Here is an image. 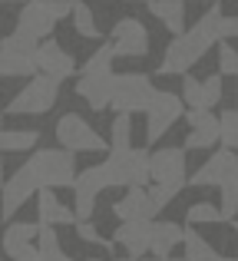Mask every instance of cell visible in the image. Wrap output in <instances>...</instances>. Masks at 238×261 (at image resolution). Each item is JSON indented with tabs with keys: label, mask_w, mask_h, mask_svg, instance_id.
<instances>
[{
	"label": "cell",
	"mask_w": 238,
	"mask_h": 261,
	"mask_svg": "<svg viewBox=\"0 0 238 261\" xmlns=\"http://www.w3.org/2000/svg\"><path fill=\"white\" fill-rule=\"evenodd\" d=\"M222 20H225V13H222L219 7H208L186 33L172 37V43L166 46L162 63H159L155 73H159V76H189V70H192L215 43L225 40L222 37Z\"/></svg>",
	"instance_id": "obj_1"
},
{
	"label": "cell",
	"mask_w": 238,
	"mask_h": 261,
	"mask_svg": "<svg viewBox=\"0 0 238 261\" xmlns=\"http://www.w3.org/2000/svg\"><path fill=\"white\" fill-rule=\"evenodd\" d=\"M33 172L40 189H63V185H76V152L70 149H40L30 152V159L23 162Z\"/></svg>",
	"instance_id": "obj_2"
},
{
	"label": "cell",
	"mask_w": 238,
	"mask_h": 261,
	"mask_svg": "<svg viewBox=\"0 0 238 261\" xmlns=\"http://www.w3.org/2000/svg\"><path fill=\"white\" fill-rule=\"evenodd\" d=\"M110 172L113 189H149L152 185V152L149 149H126V152H110L103 162Z\"/></svg>",
	"instance_id": "obj_3"
},
{
	"label": "cell",
	"mask_w": 238,
	"mask_h": 261,
	"mask_svg": "<svg viewBox=\"0 0 238 261\" xmlns=\"http://www.w3.org/2000/svg\"><path fill=\"white\" fill-rule=\"evenodd\" d=\"M37 50H40V40H33L30 33L23 30H13L0 40V76L10 80V76H37L40 66H37Z\"/></svg>",
	"instance_id": "obj_4"
},
{
	"label": "cell",
	"mask_w": 238,
	"mask_h": 261,
	"mask_svg": "<svg viewBox=\"0 0 238 261\" xmlns=\"http://www.w3.org/2000/svg\"><path fill=\"white\" fill-rule=\"evenodd\" d=\"M60 99V80L46 76V73H37L10 102H7L4 113L7 116H43L57 106Z\"/></svg>",
	"instance_id": "obj_5"
},
{
	"label": "cell",
	"mask_w": 238,
	"mask_h": 261,
	"mask_svg": "<svg viewBox=\"0 0 238 261\" xmlns=\"http://www.w3.org/2000/svg\"><path fill=\"white\" fill-rule=\"evenodd\" d=\"M155 93L152 76L149 73H119L116 76V96H113V113H146L152 106Z\"/></svg>",
	"instance_id": "obj_6"
},
{
	"label": "cell",
	"mask_w": 238,
	"mask_h": 261,
	"mask_svg": "<svg viewBox=\"0 0 238 261\" xmlns=\"http://www.w3.org/2000/svg\"><path fill=\"white\" fill-rule=\"evenodd\" d=\"M57 142L70 152H110V142L90 126L80 113H66L57 122Z\"/></svg>",
	"instance_id": "obj_7"
},
{
	"label": "cell",
	"mask_w": 238,
	"mask_h": 261,
	"mask_svg": "<svg viewBox=\"0 0 238 261\" xmlns=\"http://www.w3.org/2000/svg\"><path fill=\"white\" fill-rule=\"evenodd\" d=\"M186 113H189V109H186L182 93L159 89V93H155V99H152V106L146 109V142H159Z\"/></svg>",
	"instance_id": "obj_8"
},
{
	"label": "cell",
	"mask_w": 238,
	"mask_h": 261,
	"mask_svg": "<svg viewBox=\"0 0 238 261\" xmlns=\"http://www.w3.org/2000/svg\"><path fill=\"white\" fill-rule=\"evenodd\" d=\"M106 189H113L110 182V172L106 166H90L76 175V185H73V208H76V218L80 222H90L93 218V208H96V198L103 195Z\"/></svg>",
	"instance_id": "obj_9"
},
{
	"label": "cell",
	"mask_w": 238,
	"mask_h": 261,
	"mask_svg": "<svg viewBox=\"0 0 238 261\" xmlns=\"http://www.w3.org/2000/svg\"><path fill=\"white\" fill-rule=\"evenodd\" d=\"M110 46L116 57H126V60H139L149 53V27L136 17H122L113 23L110 30Z\"/></svg>",
	"instance_id": "obj_10"
},
{
	"label": "cell",
	"mask_w": 238,
	"mask_h": 261,
	"mask_svg": "<svg viewBox=\"0 0 238 261\" xmlns=\"http://www.w3.org/2000/svg\"><path fill=\"white\" fill-rule=\"evenodd\" d=\"M186 119H189V136H186V146L182 149H212L215 142H222V119L212 113V109H189L186 113Z\"/></svg>",
	"instance_id": "obj_11"
},
{
	"label": "cell",
	"mask_w": 238,
	"mask_h": 261,
	"mask_svg": "<svg viewBox=\"0 0 238 261\" xmlns=\"http://www.w3.org/2000/svg\"><path fill=\"white\" fill-rule=\"evenodd\" d=\"M235 169H238V152H235V149H228V146H222L219 152L208 155L205 166H199V169L192 172L189 185H195V189H208V185H219V189H222V182H225V178L232 175Z\"/></svg>",
	"instance_id": "obj_12"
},
{
	"label": "cell",
	"mask_w": 238,
	"mask_h": 261,
	"mask_svg": "<svg viewBox=\"0 0 238 261\" xmlns=\"http://www.w3.org/2000/svg\"><path fill=\"white\" fill-rule=\"evenodd\" d=\"M152 235H155V222H119V228L113 231V245H119L129 258H142L152 255Z\"/></svg>",
	"instance_id": "obj_13"
},
{
	"label": "cell",
	"mask_w": 238,
	"mask_h": 261,
	"mask_svg": "<svg viewBox=\"0 0 238 261\" xmlns=\"http://www.w3.org/2000/svg\"><path fill=\"white\" fill-rule=\"evenodd\" d=\"M186 152L189 149H175V146H162L152 149V182H182L189 185V166H186Z\"/></svg>",
	"instance_id": "obj_14"
},
{
	"label": "cell",
	"mask_w": 238,
	"mask_h": 261,
	"mask_svg": "<svg viewBox=\"0 0 238 261\" xmlns=\"http://www.w3.org/2000/svg\"><path fill=\"white\" fill-rule=\"evenodd\" d=\"M37 66H40V73L60 80V83H63V80H70L73 73H76V60H73V53L63 50V46H60L53 37L40 43V50H37Z\"/></svg>",
	"instance_id": "obj_15"
},
{
	"label": "cell",
	"mask_w": 238,
	"mask_h": 261,
	"mask_svg": "<svg viewBox=\"0 0 238 261\" xmlns=\"http://www.w3.org/2000/svg\"><path fill=\"white\" fill-rule=\"evenodd\" d=\"M76 96L93 109V113L113 109V96H116V73H106V76H80L76 80Z\"/></svg>",
	"instance_id": "obj_16"
},
{
	"label": "cell",
	"mask_w": 238,
	"mask_h": 261,
	"mask_svg": "<svg viewBox=\"0 0 238 261\" xmlns=\"http://www.w3.org/2000/svg\"><path fill=\"white\" fill-rule=\"evenodd\" d=\"M37 192H40V185H37V178H33V172L27 166H20L13 175H7L4 178V222H10L13 212H17L27 198H33Z\"/></svg>",
	"instance_id": "obj_17"
},
{
	"label": "cell",
	"mask_w": 238,
	"mask_h": 261,
	"mask_svg": "<svg viewBox=\"0 0 238 261\" xmlns=\"http://www.w3.org/2000/svg\"><path fill=\"white\" fill-rule=\"evenodd\" d=\"M53 27H57V17L46 10L43 0H30V4L20 7V13H17V30L30 33L33 40H40V43H43V40L53 37Z\"/></svg>",
	"instance_id": "obj_18"
},
{
	"label": "cell",
	"mask_w": 238,
	"mask_h": 261,
	"mask_svg": "<svg viewBox=\"0 0 238 261\" xmlns=\"http://www.w3.org/2000/svg\"><path fill=\"white\" fill-rule=\"evenodd\" d=\"M113 215L119 222H152L159 212H155L152 198H149V189H126V195L119 202H113Z\"/></svg>",
	"instance_id": "obj_19"
},
{
	"label": "cell",
	"mask_w": 238,
	"mask_h": 261,
	"mask_svg": "<svg viewBox=\"0 0 238 261\" xmlns=\"http://www.w3.org/2000/svg\"><path fill=\"white\" fill-rule=\"evenodd\" d=\"M37 215H40V225H76V208L63 205L57 198L53 189H40L37 192Z\"/></svg>",
	"instance_id": "obj_20"
},
{
	"label": "cell",
	"mask_w": 238,
	"mask_h": 261,
	"mask_svg": "<svg viewBox=\"0 0 238 261\" xmlns=\"http://www.w3.org/2000/svg\"><path fill=\"white\" fill-rule=\"evenodd\" d=\"M146 10L166 27L169 33H186V0H146Z\"/></svg>",
	"instance_id": "obj_21"
},
{
	"label": "cell",
	"mask_w": 238,
	"mask_h": 261,
	"mask_svg": "<svg viewBox=\"0 0 238 261\" xmlns=\"http://www.w3.org/2000/svg\"><path fill=\"white\" fill-rule=\"evenodd\" d=\"M37 238H40V225H33V222H7V228H4V251L10 258H17L23 248L37 245Z\"/></svg>",
	"instance_id": "obj_22"
},
{
	"label": "cell",
	"mask_w": 238,
	"mask_h": 261,
	"mask_svg": "<svg viewBox=\"0 0 238 261\" xmlns=\"http://www.w3.org/2000/svg\"><path fill=\"white\" fill-rule=\"evenodd\" d=\"M189 228H182L179 222H155V235H152V255L155 258H169L172 248L186 245Z\"/></svg>",
	"instance_id": "obj_23"
},
{
	"label": "cell",
	"mask_w": 238,
	"mask_h": 261,
	"mask_svg": "<svg viewBox=\"0 0 238 261\" xmlns=\"http://www.w3.org/2000/svg\"><path fill=\"white\" fill-rule=\"evenodd\" d=\"M182 248H186V261H238V258H228V255H222V251H215L192 225H189V235H186V245H182Z\"/></svg>",
	"instance_id": "obj_24"
},
{
	"label": "cell",
	"mask_w": 238,
	"mask_h": 261,
	"mask_svg": "<svg viewBox=\"0 0 238 261\" xmlns=\"http://www.w3.org/2000/svg\"><path fill=\"white\" fill-rule=\"evenodd\" d=\"M73 27L83 40H103V30L96 23V13L86 0H73Z\"/></svg>",
	"instance_id": "obj_25"
},
{
	"label": "cell",
	"mask_w": 238,
	"mask_h": 261,
	"mask_svg": "<svg viewBox=\"0 0 238 261\" xmlns=\"http://www.w3.org/2000/svg\"><path fill=\"white\" fill-rule=\"evenodd\" d=\"M40 142L37 129H4L0 133V149L4 152H33Z\"/></svg>",
	"instance_id": "obj_26"
},
{
	"label": "cell",
	"mask_w": 238,
	"mask_h": 261,
	"mask_svg": "<svg viewBox=\"0 0 238 261\" xmlns=\"http://www.w3.org/2000/svg\"><path fill=\"white\" fill-rule=\"evenodd\" d=\"M113 60H116V53H113L110 40H106V43H99L96 50L90 53V60L80 66V76H106V73H113Z\"/></svg>",
	"instance_id": "obj_27"
},
{
	"label": "cell",
	"mask_w": 238,
	"mask_h": 261,
	"mask_svg": "<svg viewBox=\"0 0 238 261\" xmlns=\"http://www.w3.org/2000/svg\"><path fill=\"white\" fill-rule=\"evenodd\" d=\"M110 152H126L133 149V116L129 113H119L110 126Z\"/></svg>",
	"instance_id": "obj_28"
},
{
	"label": "cell",
	"mask_w": 238,
	"mask_h": 261,
	"mask_svg": "<svg viewBox=\"0 0 238 261\" xmlns=\"http://www.w3.org/2000/svg\"><path fill=\"white\" fill-rule=\"evenodd\" d=\"M37 248H40V261H73L60 248V238H57V231H53V225H40Z\"/></svg>",
	"instance_id": "obj_29"
},
{
	"label": "cell",
	"mask_w": 238,
	"mask_h": 261,
	"mask_svg": "<svg viewBox=\"0 0 238 261\" xmlns=\"http://www.w3.org/2000/svg\"><path fill=\"white\" fill-rule=\"evenodd\" d=\"M186 222L189 225H219V222H225V215H222V205H215V202H195V205H189Z\"/></svg>",
	"instance_id": "obj_30"
},
{
	"label": "cell",
	"mask_w": 238,
	"mask_h": 261,
	"mask_svg": "<svg viewBox=\"0 0 238 261\" xmlns=\"http://www.w3.org/2000/svg\"><path fill=\"white\" fill-rule=\"evenodd\" d=\"M182 99L189 109H208V96H205V80L195 76H182Z\"/></svg>",
	"instance_id": "obj_31"
},
{
	"label": "cell",
	"mask_w": 238,
	"mask_h": 261,
	"mask_svg": "<svg viewBox=\"0 0 238 261\" xmlns=\"http://www.w3.org/2000/svg\"><path fill=\"white\" fill-rule=\"evenodd\" d=\"M222 215H225V222H235L238 215V169L222 182Z\"/></svg>",
	"instance_id": "obj_32"
},
{
	"label": "cell",
	"mask_w": 238,
	"mask_h": 261,
	"mask_svg": "<svg viewBox=\"0 0 238 261\" xmlns=\"http://www.w3.org/2000/svg\"><path fill=\"white\" fill-rule=\"evenodd\" d=\"M182 189H186L182 182H172V185H169V182H152V185H149V198H152L155 212H162L169 202H172V198H179Z\"/></svg>",
	"instance_id": "obj_33"
},
{
	"label": "cell",
	"mask_w": 238,
	"mask_h": 261,
	"mask_svg": "<svg viewBox=\"0 0 238 261\" xmlns=\"http://www.w3.org/2000/svg\"><path fill=\"white\" fill-rule=\"evenodd\" d=\"M219 119H222V146L238 149V106L235 109H225Z\"/></svg>",
	"instance_id": "obj_34"
},
{
	"label": "cell",
	"mask_w": 238,
	"mask_h": 261,
	"mask_svg": "<svg viewBox=\"0 0 238 261\" xmlns=\"http://www.w3.org/2000/svg\"><path fill=\"white\" fill-rule=\"evenodd\" d=\"M219 73L238 80V50H235L232 43H225V40L219 43Z\"/></svg>",
	"instance_id": "obj_35"
},
{
	"label": "cell",
	"mask_w": 238,
	"mask_h": 261,
	"mask_svg": "<svg viewBox=\"0 0 238 261\" xmlns=\"http://www.w3.org/2000/svg\"><path fill=\"white\" fill-rule=\"evenodd\" d=\"M73 228H76L80 242H90V245H110V242H106V238L96 231V225H93V222H76Z\"/></svg>",
	"instance_id": "obj_36"
},
{
	"label": "cell",
	"mask_w": 238,
	"mask_h": 261,
	"mask_svg": "<svg viewBox=\"0 0 238 261\" xmlns=\"http://www.w3.org/2000/svg\"><path fill=\"white\" fill-rule=\"evenodd\" d=\"M222 37H225V40H238V13L222 20Z\"/></svg>",
	"instance_id": "obj_37"
},
{
	"label": "cell",
	"mask_w": 238,
	"mask_h": 261,
	"mask_svg": "<svg viewBox=\"0 0 238 261\" xmlns=\"http://www.w3.org/2000/svg\"><path fill=\"white\" fill-rule=\"evenodd\" d=\"M13 261H40V248H37V245H30V248H23Z\"/></svg>",
	"instance_id": "obj_38"
},
{
	"label": "cell",
	"mask_w": 238,
	"mask_h": 261,
	"mask_svg": "<svg viewBox=\"0 0 238 261\" xmlns=\"http://www.w3.org/2000/svg\"><path fill=\"white\" fill-rule=\"evenodd\" d=\"M4 4H30V0H4Z\"/></svg>",
	"instance_id": "obj_39"
},
{
	"label": "cell",
	"mask_w": 238,
	"mask_h": 261,
	"mask_svg": "<svg viewBox=\"0 0 238 261\" xmlns=\"http://www.w3.org/2000/svg\"><path fill=\"white\" fill-rule=\"evenodd\" d=\"M152 261H179V258H172V255H169V258H152Z\"/></svg>",
	"instance_id": "obj_40"
},
{
	"label": "cell",
	"mask_w": 238,
	"mask_h": 261,
	"mask_svg": "<svg viewBox=\"0 0 238 261\" xmlns=\"http://www.w3.org/2000/svg\"><path fill=\"white\" fill-rule=\"evenodd\" d=\"M116 261H142V258H129V255H126V258H116Z\"/></svg>",
	"instance_id": "obj_41"
},
{
	"label": "cell",
	"mask_w": 238,
	"mask_h": 261,
	"mask_svg": "<svg viewBox=\"0 0 238 261\" xmlns=\"http://www.w3.org/2000/svg\"><path fill=\"white\" fill-rule=\"evenodd\" d=\"M86 261H103V258H86Z\"/></svg>",
	"instance_id": "obj_42"
},
{
	"label": "cell",
	"mask_w": 238,
	"mask_h": 261,
	"mask_svg": "<svg viewBox=\"0 0 238 261\" xmlns=\"http://www.w3.org/2000/svg\"><path fill=\"white\" fill-rule=\"evenodd\" d=\"M232 225H235V235H238V222H232Z\"/></svg>",
	"instance_id": "obj_43"
},
{
	"label": "cell",
	"mask_w": 238,
	"mask_h": 261,
	"mask_svg": "<svg viewBox=\"0 0 238 261\" xmlns=\"http://www.w3.org/2000/svg\"><path fill=\"white\" fill-rule=\"evenodd\" d=\"M126 4H139V0H126Z\"/></svg>",
	"instance_id": "obj_44"
},
{
	"label": "cell",
	"mask_w": 238,
	"mask_h": 261,
	"mask_svg": "<svg viewBox=\"0 0 238 261\" xmlns=\"http://www.w3.org/2000/svg\"><path fill=\"white\" fill-rule=\"evenodd\" d=\"M208 4H219V0H208Z\"/></svg>",
	"instance_id": "obj_45"
},
{
	"label": "cell",
	"mask_w": 238,
	"mask_h": 261,
	"mask_svg": "<svg viewBox=\"0 0 238 261\" xmlns=\"http://www.w3.org/2000/svg\"><path fill=\"white\" fill-rule=\"evenodd\" d=\"M179 261H186V258H179Z\"/></svg>",
	"instance_id": "obj_46"
},
{
	"label": "cell",
	"mask_w": 238,
	"mask_h": 261,
	"mask_svg": "<svg viewBox=\"0 0 238 261\" xmlns=\"http://www.w3.org/2000/svg\"><path fill=\"white\" fill-rule=\"evenodd\" d=\"M235 96H238V89H235Z\"/></svg>",
	"instance_id": "obj_47"
}]
</instances>
